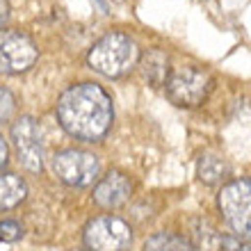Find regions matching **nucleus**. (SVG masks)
Listing matches in <instances>:
<instances>
[{"label":"nucleus","mask_w":251,"mask_h":251,"mask_svg":"<svg viewBox=\"0 0 251 251\" xmlns=\"http://www.w3.org/2000/svg\"><path fill=\"white\" fill-rule=\"evenodd\" d=\"M57 119L71 137L80 142H99L114 121L112 99L94 82L73 85L57 100Z\"/></svg>","instance_id":"nucleus-1"},{"label":"nucleus","mask_w":251,"mask_h":251,"mask_svg":"<svg viewBox=\"0 0 251 251\" xmlns=\"http://www.w3.org/2000/svg\"><path fill=\"white\" fill-rule=\"evenodd\" d=\"M139 60V48L132 37L124 32H107L100 37L87 55V62L94 71L105 78H121Z\"/></svg>","instance_id":"nucleus-2"},{"label":"nucleus","mask_w":251,"mask_h":251,"mask_svg":"<svg viewBox=\"0 0 251 251\" xmlns=\"http://www.w3.org/2000/svg\"><path fill=\"white\" fill-rule=\"evenodd\" d=\"M167 96L180 107H197L210 96L215 80L208 71L199 66H178L167 78Z\"/></svg>","instance_id":"nucleus-3"},{"label":"nucleus","mask_w":251,"mask_h":251,"mask_svg":"<svg viewBox=\"0 0 251 251\" xmlns=\"http://www.w3.org/2000/svg\"><path fill=\"white\" fill-rule=\"evenodd\" d=\"M219 210L233 235L251 240V180L238 178L226 183L219 192Z\"/></svg>","instance_id":"nucleus-4"},{"label":"nucleus","mask_w":251,"mask_h":251,"mask_svg":"<svg viewBox=\"0 0 251 251\" xmlns=\"http://www.w3.org/2000/svg\"><path fill=\"white\" fill-rule=\"evenodd\" d=\"M82 238L87 251H126L132 242V228L121 217L100 215L85 226Z\"/></svg>","instance_id":"nucleus-5"},{"label":"nucleus","mask_w":251,"mask_h":251,"mask_svg":"<svg viewBox=\"0 0 251 251\" xmlns=\"http://www.w3.org/2000/svg\"><path fill=\"white\" fill-rule=\"evenodd\" d=\"M53 172L66 185L87 187L99 178L100 162H99V158L89 151L66 149V151H60L53 158Z\"/></svg>","instance_id":"nucleus-6"},{"label":"nucleus","mask_w":251,"mask_h":251,"mask_svg":"<svg viewBox=\"0 0 251 251\" xmlns=\"http://www.w3.org/2000/svg\"><path fill=\"white\" fill-rule=\"evenodd\" d=\"M39 57V48L21 30H0V73H25Z\"/></svg>","instance_id":"nucleus-7"},{"label":"nucleus","mask_w":251,"mask_h":251,"mask_svg":"<svg viewBox=\"0 0 251 251\" xmlns=\"http://www.w3.org/2000/svg\"><path fill=\"white\" fill-rule=\"evenodd\" d=\"M12 146L16 151V160L25 167L27 172H41L44 169V139L41 128L32 117H21L12 124Z\"/></svg>","instance_id":"nucleus-8"},{"label":"nucleus","mask_w":251,"mask_h":251,"mask_svg":"<svg viewBox=\"0 0 251 251\" xmlns=\"http://www.w3.org/2000/svg\"><path fill=\"white\" fill-rule=\"evenodd\" d=\"M132 194V183L130 178L121 172H110L107 176L99 180V185L94 187V201L96 205L105 208V210H114L130 199Z\"/></svg>","instance_id":"nucleus-9"},{"label":"nucleus","mask_w":251,"mask_h":251,"mask_svg":"<svg viewBox=\"0 0 251 251\" xmlns=\"http://www.w3.org/2000/svg\"><path fill=\"white\" fill-rule=\"evenodd\" d=\"M139 69H142V75L144 80H149V85H165L167 78H169V60L167 55L158 48H153L149 53L142 55V62H139Z\"/></svg>","instance_id":"nucleus-10"},{"label":"nucleus","mask_w":251,"mask_h":251,"mask_svg":"<svg viewBox=\"0 0 251 251\" xmlns=\"http://www.w3.org/2000/svg\"><path fill=\"white\" fill-rule=\"evenodd\" d=\"M27 197V185L19 174H0V212L12 210Z\"/></svg>","instance_id":"nucleus-11"},{"label":"nucleus","mask_w":251,"mask_h":251,"mask_svg":"<svg viewBox=\"0 0 251 251\" xmlns=\"http://www.w3.org/2000/svg\"><path fill=\"white\" fill-rule=\"evenodd\" d=\"M192 247H194V251H219L222 249V233L208 219H194Z\"/></svg>","instance_id":"nucleus-12"},{"label":"nucleus","mask_w":251,"mask_h":251,"mask_svg":"<svg viewBox=\"0 0 251 251\" xmlns=\"http://www.w3.org/2000/svg\"><path fill=\"white\" fill-rule=\"evenodd\" d=\"M197 174H199V180L205 183V185H217L222 180L228 176V165H226L224 158L219 155H203L199 160V167H197Z\"/></svg>","instance_id":"nucleus-13"},{"label":"nucleus","mask_w":251,"mask_h":251,"mask_svg":"<svg viewBox=\"0 0 251 251\" xmlns=\"http://www.w3.org/2000/svg\"><path fill=\"white\" fill-rule=\"evenodd\" d=\"M144 251H194L190 240L176 233H155L144 242Z\"/></svg>","instance_id":"nucleus-14"},{"label":"nucleus","mask_w":251,"mask_h":251,"mask_svg":"<svg viewBox=\"0 0 251 251\" xmlns=\"http://www.w3.org/2000/svg\"><path fill=\"white\" fill-rule=\"evenodd\" d=\"M23 224L16 219H2L0 222V242H19L23 238Z\"/></svg>","instance_id":"nucleus-15"},{"label":"nucleus","mask_w":251,"mask_h":251,"mask_svg":"<svg viewBox=\"0 0 251 251\" xmlns=\"http://www.w3.org/2000/svg\"><path fill=\"white\" fill-rule=\"evenodd\" d=\"M14 110H16V99H14V94L5 87H0V124H5V121L12 119Z\"/></svg>","instance_id":"nucleus-16"},{"label":"nucleus","mask_w":251,"mask_h":251,"mask_svg":"<svg viewBox=\"0 0 251 251\" xmlns=\"http://www.w3.org/2000/svg\"><path fill=\"white\" fill-rule=\"evenodd\" d=\"M222 251H251V242L238 235H222Z\"/></svg>","instance_id":"nucleus-17"},{"label":"nucleus","mask_w":251,"mask_h":251,"mask_svg":"<svg viewBox=\"0 0 251 251\" xmlns=\"http://www.w3.org/2000/svg\"><path fill=\"white\" fill-rule=\"evenodd\" d=\"M7 160H9V146H7V142L2 139V135H0V172H2V167L7 165Z\"/></svg>","instance_id":"nucleus-18"},{"label":"nucleus","mask_w":251,"mask_h":251,"mask_svg":"<svg viewBox=\"0 0 251 251\" xmlns=\"http://www.w3.org/2000/svg\"><path fill=\"white\" fill-rule=\"evenodd\" d=\"M7 19H9V2H7V0H0V30L5 27Z\"/></svg>","instance_id":"nucleus-19"},{"label":"nucleus","mask_w":251,"mask_h":251,"mask_svg":"<svg viewBox=\"0 0 251 251\" xmlns=\"http://www.w3.org/2000/svg\"><path fill=\"white\" fill-rule=\"evenodd\" d=\"M96 2H99L100 12H103V14H107V9H110V5H107V0H96Z\"/></svg>","instance_id":"nucleus-20"},{"label":"nucleus","mask_w":251,"mask_h":251,"mask_svg":"<svg viewBox=\"0 0 251 251\" xmlns=\"http://www.w3.org/2000/svg\"><path fill=\"white\" fill-rule=\"evenodd\" d=\"M75 251H85V249H75Z\"/></svg>","instance_id":"nucleus-21"}]
</instances>
